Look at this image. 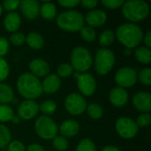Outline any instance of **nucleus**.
Instances as JSON below:
<instances>
[{"label":"nucleus","instance_id":"1","mask_svg":"<svg viewBox=\"0 0 151 151\" xmlns=\"http://www.w3.org/2000/svg\"><path fill=\"white\" fill-rule=\"evenodd\" d=\"M115 36L119 42L127 47V49L136 48L143 39V31L137 24L124 23L121 24L116 31Z\"/></svg>","mask_w":151,"mask_h":151},{"label":"nucleus","instance_id":"2","mask_svg":"<svg viewBox=\"0 0 151 151\" xmlns=\"http://www.w3.org/2000/svg\"><path fill=\"white\" fill-rule=\"evenodd\" d=\"M17 89L27 100H34L42 96V88L40 80L30 73H24L17 80Z\"/></svg>","mask_w":151,"mask_h":151},{"label":"nucleus","instance_id":"3","mask_svg":"<svg viewBox=\"0 0 151 151\" xmlns=\"http://www.w3.org/2000/svg\"><path fill=\"white\" fill-rule=\"evenodd\" d=\"M122 14L130 23H137L144 20L150 13V5L142 0H129L122 5Z\"/></svg>","mask_w":151,"mask_h":151},{"label":"nucleus","instance_id":"4","mask_svg":"<svg viewBox=\"0 0 151 151\" xmlns=\"http://www.w3.org/2000/svg\"><path fill=\"white\" fill-rule=\"evenodd\" d=\"M56 23L59 28L66 32H77L84 27V17L76 10H67L57 16Z\"/></svg>","mask_w":151,"mask_h":151},{"label":"nucleus","instance_id":"5","mask_svg":"<svg viewBox=\"0 0 151 151\" xmlns=\"http://www.w3.org/2000/svg\"><path fill=\"white\" fill-rule=\"evenodd\" d=\"M93 65L91 52L83 46L74 48L71 53V65L77 73H87Z\"/></svg>","mask_w":151,"mask_h":151},{"label":"nucleus","instance_id":"6","mask_svg":"<svg viewBox=\"0 0 151 151\" xmlns=\"http://www.w3.org/2000/svg\"><path fill=\"white\" fill-rule=\"evenodd\" d=\"M115 55L107 48L98 49L95 56V69L99 75L109 73L115 64Z\"/></svg>","mask_w":151,"mask_h":151},{"label":"nucleus","instance_id":"7","mask_svg":"<svg viewBox=\"0 0 151 151\" xmlns=\"http://www.w3.org/2000/svg\"><path fill=\"white\" fill-rule=\"evenodd\" d=\"M35 129L37 135L43 140H52L57 136L58 127L56 122L48 116L42 115L35 122Z\"/></svg>","mask_w":151,"mask_h":151},{"label":"nucleus","instance_id":"8","mask_svg":"<svg viewBox=\"0 0 151 151\" xmlns=\"http://www.w3.org/2000/svg\"><path fill=\"white\" fill-rule=\"evenodd\" d=\"M115 127L117 133L123 139H132L139 131L136 122L128 117L119 118L116 121Z\"/></svg>","mask_w":151,"mask_h":151},{"label":"nucleus","instance_id":"9","mask_svg":"<svg viewBox=\"0 0 151 151\" xmlns=\"http://www.w3.org/2000/svg\"><path fill=\"white\" fill-rule=\"evenodd\" d=\"M86 99L78 93H72L68 95L65 100V110L73 116L82 114L87 109Z\"/></svg>","mask_w":151,"mask_h":151},{"label":"nucleus","instance_id":"10","mask_svg":"<svg viewBox=\"0 0 151 151\" xmlns=\"http://www.w3.org/2000/svg\"><path fill=\"white\" fill-rule=\"evenodd\" d=\"M137 80V72L135 71V69L129 66L119 68L115 74L116 83L123 88L134 87L136 84Z\"/></svg>","mask_w":151,"mask_h":151},{"label":"nucleus","instance_id":"11","mask_svg":"<svg viewBox=\"0 0 151 151\" xmlns=\"http://www.w3.org/2000/svg\"><path fill=\"white\" fill-rule=\"evenodd\" d=\"M76 80L78 89L82 96H90L95 94L96 90V81L91 73H80Z\"/></svg>","mask_w":151,"mask_h":151},{"label":"nucleus","instance_id":"12","mask_svg":"<svg viewBox=\"0 0 151 151\" xmlns=\"http://www.w3.org/2000/svg\"><path fill=\"white\" fill-rule=\"evenodd\" d=\"M39 111V105L35 100H24L18 107V117L23 120L34 119Z\"/></svg>","mask_w":151,"mask_h":151},{"label":"nucleus","instance_id":"13","mask_svg":"<svg viewBox=\"0 0 151 151\" xmlns=\"http://www.w3.org/2000/svg\"><path fill=\"white\" fill-rule=\"evenodd\" d=\"M22 15L29 20L35 19L40 14V3L36 0H23L19 3Z\"/></svg>","mask_w":151,"mask_h":151},{"label":"nucleus","instance_id":"14","mask_svg":"<svg viewBox=\"0 0 151 151\" xmlns=\"http://www.w3.org/2000/svg\"><path fill=\"white\" fill-rule=\"evenodd\" d=\"M134 108L142 113H149L151 111V96L150 93L140 91L133 97Z\"/></svg>","mask_w":151,"mask_h":151},{"label":"nucleus","instance_id":"15","mask_svg":"<svg viewBox=\"0 0 151 151\" xmlns=\"http://www.w3.org/2000/svg\"><path fill=\"white\" fill-rule=\"evenodd\" d=\"M107 20V14L104 11L99 9H94L88 12L85 18L84 21L88 24V27L94 28L103 26Z\"/></svg>","mask_w":151,"mask_h":151},{"label":"nucleus","instance_id":"16","mask_svg":"<svg viewBox=\"0 0 151 151\" xmlns=\"http://www.w3.org/2000/svg\"><path fill=\"white\" fill-rule=\"evenodd\" d=\"M109 99L112 105L117 108H121L128 103L129 95L125 88L116 87L111 90L109 94Z\"/></svg>","mask_w":151,"mask_h":151},{"label":"nucleus","instance_id":"17","mask_svg":"<svg viewBox=\"0 0 151 151\" xmlns=\"http://www.w3.org/2000/svg\"><path fill=\"white\" fill-rule=\"evenodd\" d=\"M29 70L30 73L35 75V77H46L50 72L49 64L41 58H35L29 63Z\"/></svg>","mask_w":151,"mask_h":151},{"label":"nucleus","instance_id":"18","mask_svg":"<svg viewBox=\"0 0 151 151\" xmlns=\"http://www.w3.org/2000/svg\"><path fill=\"white\" fill-rule=\"evenodd\" d=\"M61 85V79L55 73L47 75L43 81L42 82V92H45L48 95H52L56 93Z\"/></svg>","mask_w":151,"mask_h":151},{"label":"nucleus","instance_id":"19","mask_svg":"<svg viewBox=\"0 0 151 151\" xmlns=\"http://www.w3.org/2000/svg\"><path fill=\"white\" fill-rule=\"evenodd\" d=\"M59 132L64 137H73L80 132V124L74 119L65 120L59 127Z\"/></svg>","mask_w":151,"mask_h":151},{"label":"nucleus","instance_id":"20","mask_svg":"<svg viewBox=\"0 0 151 151\" xmlns=\"http://www.w3.org/2000/svg\"><path fill=\"white\" fill-rule=\"evenodd\" d=\"M21 25V17L19 13L13 12L6 14L4 19V27L6 31L15 33Z\"/></svg>","mask_w":151,"mask_h":151},{"label":"nucleus","instance_id":"21","mask_svg":"<svg viewBox=\"0 0 151 151\" xmlns=\"http://www.w3.org/2000/svg\"><path fill=\"white\" fill-rule=\"evenodd\" d=\"M33 50H41L44 45V39L42 35L36 32H31L26 36L25 42Z\"/></svg>","mask_w":151,"mask_h":151},{"label":"nucleus","instance_id":"22","mask_svg":"<svg viewBox=\"0 0 151 151\" xmlns=\"http://www.w3.org/2000/svg\"><path fill=\"white\" fill-rule=\"evenodd\" d=\"M40 15L47 19L51 20L57 16V7L52 2H43L40 4Z\"/></svg>","mask_w":151,"mask_h":151},{"label":"nucleus","instance_id":"23","mask_svg":"<svg viewBox=\"0 0 151 151\" xmlns=\"http://www.w3.org/2000/svg\"><path fill=\"white\" fill-rule=\"evenodd\" d=\"M14 99V92L12 87L5 83H0V104H8Z\"/></svg>","mask_w":151,"mask_h":151},{"label":"nucleus","instance_id":"24","mask_svg":"<svg viewBox=\"0 0 151 151\" xmlns=\"http://www.w3.org/2000/svg\"><path fill=\"white\" fill-rule=\"evenodd\" d=\"M134 57L141 64L149 65L151 62L150 49L146 46L139 47L134 50Z\"/></svg>","mask_w":151,"mask_h":151},{"label":"nucleus","instance_id":"25","mask_svg":"<svg viewBox=\"0 0 151 151\" xmlns=\"http://www.w3.org/2000/svg\"><path fill=\"white\" fill-rule=\"evenodd\" d=\"M115 33L111 30V29H106V30H104L100 35H99V38H98V41H99V44L105 48V47H108L110 45H111L114 41H115Z\"/></svg>","mask_w":151,"mask_h":151},{"label":"nucleus","instance_id":"26","mask_svg":"<svg viewBox=\"0 0 151 151\" xmlns=\"http://www.w3.org/2000/svg\"><path fill=\"white\" fill-rule=\"evenodd\" d=\"M86 111L88 112V115L92 119H95V120L101 119L103 117V115H104V109H103V107L100 104H96V103L88 104L87 106Z\"/></svg>","mask_w":151,"mask_h":151},{"label":"nucleus","instance_id":"27","mask_svg":"<svg viewBox=\"0 0 151 151\" xmlns=\"http://www.w3.org/2000/svg\"><path fill=\"white\" fill-rule=\"evenodd\" d=\"M57 110V104L52 100H46L39 105V111L43 113L44 116H50L55 113Z\"/></svg>","mask_w":151,"mask_h":151},{"label":"nucleus","instance_id":"28","mask_svg":"<svg viewBox=\"0 0 151 151\" xmlns=\"http://www.w3.org/2000/svg\"><path fill=\"white\" fill-rule=\"evenodd\" d=\"M14 116L13 110L8 104H0V124L11 121Z\"/></svg>","mask_w":151,"mask_h":151},{"label":"nucleus","instance_id":"29","mask_svg":"<svg viewBox=\"0 0 151 151\" xmlns=\"http://www.w3.org/2000/svg\"><path fill=\"white\" fill-rule=\"evenodd\" d=\"M81 36L82 37V39L88 42H92L96 39V32L94 28L87 26V27H83L81 30Z\"/></svg>","mask_w":151,"mask_h":151},{"label":"nucleus","instance_id":"30","mask_svg":"<svg viewBox=\"0 0 151 151\" xmlns=\"http://www.w3.org/2000/svg\"><path fill=\"white\" fill-rule=\"evenodd\" d=\"M11 132L4 125L0 124V148L7 146L11 142Z\"/></svg>","mask_w":151,"mask_h":151},{"label":"nucleus","instance_id":"31","mask_svg":"<svg viewBox=\"0 0 151 151\" xmlns=\"http://www.w3.org/2000/svg\"><path fill=\"white\" fill-rule=\"evenodd\" d=\"M58 76L59 78H68L70 77L73 73V68L71 65V64L68 63H63L60 65H58L57 69Z\"/></svg>","mask_w":151,"mask_h":151},{"label":"nucleus","instance_id":"32","mask_svg":"<svg viewBox=\"0 0 151 151\" xmlns=\"http://www.w3.org/2000/svg\"><path fill=\"white\" fill-rule=\"evenodd\" d=\"M52 144L54 149L58 151H65L68 148V141L66 140L65 137L62 135L60 136L57 135L56 137H54L52 141Z\"/></svg>","mask_w":151,"mask_h":151},{"label":"nucleus","instance_id":"33","mask_svg":"<svg viewBox=\"0 0 151 151\" xmlns=\"http://www.w3.org/2000/svg\"><path fill=\"white\" fill-rule=\"evenodd\" d=\"M76 151H96V147L90 139H83L79 142Z\"/></svg>","mask_w":151,"mask_h":151},{"label":"nucleus","instance_id":"34","mask_svg":"<svg viewBox=\"0 0 151 151\" xmlns=\"http://www.w3.org/2000/svg\"><path fill=\"white\" fill-rule=\"evenodd\" d=\"M138 80L140 82L145 86H150L151 84V69L150 67L143 68L141 70L139 75H138Z\"/></svg>","mask_w":151,"mask_h":151},{"label":"nucleus","instance_id":"35","mask_svg":"<svg viewBox=\"0 0 151 151\" xmlns=\"http://www.w3.org/2000/svg\"><path fill=\"white\" fill-rule=\"evenodd\" d=\"M9 42L14 46H21L26 42V35L19 32L12 33L10 36Z\"/></svg>","mask_w":151,"mask_h":151},{"label":"nucleus","instance_id":"36","mask_svg":"<svg viewBox=\"0 0 151 151\" xmlns=\"http://www.w3.org/2000/svg\"><path fill=\"white\" fill-rule=\"evenodd\" d=\"M10 73V67L4 58H0V83L7 79Z\"/></svg>","mask_w":151,"mask_h":151},{"label":"nucleus","instance_id":"37","mask_svg":"<svg viewBox=\"0 0 151 151\" xmlns=\"http://www.w3.org/2000/svg\"><path fill=\"white\" fill-rule=\"evenodd\" d=\"M138 127H147L150 125L151 116L150 113H142L135 121Z\"/></svg>","mask_w":151,"mask_h":151},{"label":"nucleus","instance_id":"38","mask_svg":"<svg viewBox=\"0 0 151 151\" xmlns=\"http://www.w3.org/2000/svg\"><path fill=\"white\" fill-rule=\"evenodd\" d=\"M124 2V0H103L102 4L107 9L114 10L122 7Z\"/></svg>","mask_w":151,"mask_h":151},{"label":"nucleus","instance_id":"39","mask_svg":"<svg viewBox=\"0 0 151 151\" xmlns=\"http://www.w3.org/2000/svg\"><path fill=\"white\" fill-rule=\"evenodd\" d=\"M19 3L20 1L18 0H6L4 1L1 4L3 6V9L8 11L9 12H13L16 9L19 7Z\"/></svg>","mask_w":151,"mask_h":151},{"label":"nucleus","instance_id":"40","mask_svg":"<svg viewBox=\"0 0 151 151\" xmlns=\"http://www.w3.org/2000/svg\"><path fill=\"white\" fill-rule=\"evenodd\" d=\"M8 151H26L25 145L19 141H12L8 144Z\"/></svg>","mask_w":151,"mask_h":151},{"label":"nucleus","instance_id":"41","mask_svg":"<svg viewBox=\"0 0 151 151\" xmlns=\"http://www.w3.org/2000/svg\"><path fill=\"white\" fill-rule=\"evenodd\" d=\"M9 51V42L4 37H0V58L5 56Z\"/></svg>","mask_w":151,"mask_h":151},{"label":"nucleus","instance_id":"42","mask_svg":"<svg viewBox=\"0 0 151 151\" xmlns=\"http://www.w3.org/2000/svg\"><path fill=\"white\" fill-rule=\"evenodd\" d=\"M58 4L65 8H68L71 9L73 7H76L77 5H79L81 4V1L79 0H59Z\"/></svg>","mask_w":151,"mask_h":151},{"label":"nucleus","instance_id":"43","mask_svg":"<svg viewBox=\"0 0 151 151\" xmlns=\"http://www.w3.org/2000/svg\"><path fill=\"white\" fill-rule=\"evenodd\" d=\"M81 4L85 8L94 10L95 7L97 5L98 2H97L96 0H84V1H81Z\"/></svg>","mask_w":151,"mask_h":151},{"label":"nucleus","instance_id":"44","mask_svg":"<svg viewBox=\"0 0 151 151\" xmlns=\"http://www.w3.org/2000/svg\"><path fill=\"white\" fill-rule=\"evenodd\" d=\"M27 151H45V150L40 144L33 143V144H30L27 147Z\"/></svg>","mask_w":151,"mask_h":151},{"label":"nucleus","instance_id":"45","mask_svg":"<svg viewBox=\"0 0 151 151\" xmlns=\"http://www.w3.org/2000/svg\"><path fill=\"white\" fill-rule=\"evenodd\" d=\"M142 40L144 41V43H145L146 47H148V48H150V47H151V31H148V32L146 33V35H143V39H142Z\"/></svg>","mask_w":151,"mask_h":151},{"label":"nucleus","instance_id":"46","mask_svg":"<svg viewBox=\"0 0 151 151\" xmlns=\"http://www.w3.org/2000/svg\"><path fill=\"white\" fill-rule=\"evenodd\" d=\"M102 151H121L119 148L115 147V146H106L104 147Z\"/></svg>","mask_w":151,"mask_h":151},{"label":"nucleus","instance_id":"47","mask_svg":"<svg viewBox=\"0 0 151 151\" xmlns=\"http://www.w3.org/2000/svg\"><path fill=\"white\" fill-rule=\"evenodd\" d=\"M11 121L13 123V124H19L20 123V119L18 117V116H13L11 119Z\"/></svg>","mask_w":151,"mask_h":151},{"label":"nucleus","instance_id":"48","mask_svg":"<svg viewBox=\"0 0 151 151\" xmlns=\"http://www.w3.org/2000/svg\"><path fill=\"white\" fill-rule=\"evenodd\" d=\"M125 54H126L127 56L130 55V54H131V50H130V49H126V50H125Z\"/></svg>","mask_w":151,"mask_h":151},{"label":"nucleus","instance_id":"49","mask_svg":"<svg viewBox=\"0 0 151 151\" xmlns=\"http://www.w3.org/2000/svg\"><path fill=\"white\" fill-rule=\"evenodd\" d=\"M2 12H3V6H2V4H0V16L2 15Z\"/></svg>","mask_w":151,"mask_h":151}]
</instances>
